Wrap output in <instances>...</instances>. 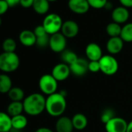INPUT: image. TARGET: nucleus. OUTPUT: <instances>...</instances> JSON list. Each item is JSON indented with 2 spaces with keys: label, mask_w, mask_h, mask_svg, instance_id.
Here are the masks:
<instances>
[{
  "label": "nucleus",
  "mask_w": 132,
  "mask_h": 132,
  "mask_svg": "<svg viewBox=\"0 0 132 132\" xmlns=\"http://www.w3.org/2000/svg\"><path fill=\"white\" fill-rule=\"evenodd\" d=\"M67 107L65 95L63 93H55L46 98V107L47 113L54 117H60L64 113Z\"/></svg>",
  "instance_id": "obj_1"
},
{
  "label": "nucleus",
  "mask_w": 132,
  "mask_h": 132,
  "mask_svg": "<svg viewBox=\"0 0 132 132\" xmlns=\"http://www.w3.org/2000/svg\"><path fill=\"white\" fill-rule=\"evenodd\" d=\"M24 112L30 116H38L41 114L46 107V98L41 93H32L23 101Z\"/></svg>",
  "instance_id": "obj_2"
},
{
  "label": "nucleus",
  "mask_w": 132,
  "mask_h": 132,
  "mask_svg": "<svg viewBox=\"0 0 132 132\" xmlns=\"http://www.w3.org/2000/svg\"><path fill=\"white\" fill-rule=\"evenodd\" d=\"M20 64V57L15 52H3L0 54V71L3 73H11L16 71Z\"/></svg>",
  "instance_id": "obj_3"
},
{
  "label": "nucleus",
  "mask_w": 132,
  "mask_h": 132,
  "mask_svg": "<svg viewBox=\"0 0 132 132\" xmlns=\"http://www.w3.org/2000/svg\"><path fill=\"white\" fill-rule=\"evenodd\" d=\"M63 23L61 17L58 14L50 13L44 17L42 25L47 34L51 36L61 31Z\"/></svg>",
  "instance_id": "obj_4"
},
{
  "label": "nucleus",
  "mask_w": 132,
  "mask_h": 132,
  "mask_svg": "<svg viewBox=\"0 0 132 132\" xmlns=\"http://www.w3.org/2000/svg\"><path fill=\"white\" fill-rule=\"evenodd\" d=\"M99 62L100 65V71L106 76H113L117 72L119 64L117 60L113 55H103Z\"/></svg>",
  "instance_id": "obj_5"
},
{
  "label": "nucleus",
  "mask_w": 132,
  "mask_h": 132,
  "mask_svg": "<svg viewBox=\"0 0 132 132\" xmlns=\"http://www.w3.org/2000/svg\"><path fill=\"white\" fill-rule=\"evenodd\" d=\"M57 82H58L53 77L51 74H44L40 78L38 86L43 94L50 96L57 93L58 86Z\"/></svg>",
  "instance_id": "obj_6"
},
{
  "label": "nucleus",
  "mask_w": 132,
  "mask_h": 132,
  "mask_svg": "<svg viewBox=\"0 0 132 132\" xmlns=\"http://www.w3.org/2000/svg\"><path fill=\"white\" fill-rule=\"evenodd\" d=\"M67 45V38L61 32L50 36L49 47L55 53H61L66 49Z\"/></svg>",
  "instance_id": "obj_7"
},
{
  "label": "nucleus",
  "mask_w": 132,
  "mask_h": 132,
  "mask_svg": "<svg viewBox=\"0 0 132 132\" xmlns=\"http://www.w3.org/2000/svg\"><path fill=\"white\" fill-rule=\"evenodd\" d=\"M127 122L122 117H115L105 124L106 132H126Z\"/></svg>",
  "instance_id": "obj_8"
},
{
  "label": "nucleus",
  "mask_w": 132,
  "mask_h": 132,
  "mask_svg": "<svg viewBox=\"0 0 132 132\" xmlns=\"http://www.w3.org/2000/svg\"><path fill=\"white\" fill-rule=\"evenodd\" d=\"M71 73L69 65L63 62L57 64L52 69L51 75L57 82H62L67 79Z\"/></svg>",
  "instance_id": "obj_9"
},
{
  "label": "nucleus",
  "mask_w": 132,
  "mask_h": 132,
  "mask_svg": "<svg viewBox=\"0 0 132 132\" xmlns=\"http://www.w3.org/2000/svg\"><path fill=\"white\" fill-rule=\"evenodd\" d=\"M88 64L89 62L86 59L82 57H79L75 62H73L69 66L71 73L77 77H82L85 76L89 71Z\"/></svg>",
  "instance_id": "obj_10"
},
{
  "label": "nucleus",
  "mask_w": 132,
  "mask_h": 132,
  "mask_svg": "<svg viewBox=\"0 0 132 132\" xmlns=\"http://www.w3.org/2000/svg\"><path fill=\"white\" fill-rule=\"evenodd\" d=\"M79 31L78 23L74 20H66L63 23L61 33L66 38H73L76 37Z\"/></svg>",
  "instance_id": "obj_11"
},
{
  "label": "nucleus",
  "mask_w": 132,
  "mask_h": 132,
  "mask_svg": "<svg viewBox=\"0 0 132 132\" xmlns=\"http://www.w3.org/2000/svg\"><path fill=\"white\" fill-rule=\"evenodd\" d=\"M68 6L72 13L79 15L86 13L90 8L87 0H69Z\"/></svg>",
  "instance_id": "obj_12"
},
{
  "label": "nucleus",
  "mask_w": 132,
  "mask_h": 132,
  "mask_svg": "<svg viewBox=\"0 0 132 132\" xmlns=\"http://www.w3.org/2000/svg\"><path fill=\"white\" fill-rule=\"evenodd\" d=\"M129 16H130V13L128 10L122 6L116 7L112 10L111 17L113 22L117 23L120 25L126 23L128 20Z\"/></svg>",
  "instance_id": "obj_13"
},
{
  "label": "nucleus",
  "mask_w": 132,
  "mask_h": 132,
  "mask_svg": "<svg viewBox=\"0 0 132 132\" xmlns=\"http://www.w3.org/2000/svg\"><path fill=\"white\" fill-rule=\"evenodd\" d=\"M86 57L91 61H100L103 57V51L100 46L96 43H89L85 50Z\"/></svg>",
  "instance_id": "obj_14"
},
{
  "label": "nucleus",
  "mask_w": 132,
  "mask_h": 132,
  "mask_svg": "<svg viewBox=\"0 0 132 132\" xmlns=\"http://www.w3.org/2000/svg\"><path fill=\"white\" fill-rule=\"evenodd\" d=\"M74 127L72 118L66 116L58 117L55 123L56 132H73Z\"/></svg>",
  "instance_id": "obj_15"
},
{
  "label": "nucleus",
  "mask_w": 132,
  "mask_h": 132,
  "mask_svg": "<svg viewBox=\"0 0 132 132\" xmlns=\"http://www.w3.org/2000/svg\"><path fill=\"white\" fill-rule=\"evenodd\" d=\"M123 40L120 38V37H110V39L106 42V50L111 54H119L123 47Z\"/></svg>",
  "instance_id": "obj_16"
},
{
  "label": "nucleus",
  "mask_w": 132,
  "mask_h": 132,
  "mask_svg": "<svg viewBox=\"0 0 132 132\" xmlns=\"http://www.w3.org/2000/svg\"><path fill=\"white\" fill-rule=\"evenodd\" d=\"M19 40L25 47H32L36 44L37 37L34 31L30 30H24L20 32L19 35Z\"/></svg>",
  "instance_id": "obj_17"
},
{
  "label": "nucleus",
  "mask_w": 132,
  "mask_h": 132,
  "mask_svg": "<svg viewBox=\"0 0 132 132\" xmlns=\"http://www.w3.org/2000/svg\"><path fill=\"white\" fill-rule=\"evenodd\" d=\"M72 121L74 129L77 130H82L88 125V119L86 116L82 113H76L72 117Z\"/></svg>",
  "instance_id": "obj_18"
},
{
  "label": "nucleus",
  "mask_w": 132,
  "mask_h": 132,
  "mask_svg": "<svg viewBox=\"0 0 132 132\" xmlns=\"http://www.w3.org/2000/svg\"><path fill=\"white\" fill-rule=\"evenodd\" d=\"M12 129V117L7 113L0 111V132H10Z\"/></svg>",
  "instance_id": "obj_19"
},
{
  "label": "nucleus",
  "mask_w": 132,
  "mask_h": 132,
  "mask_svg": "<svg viewBox=\"0 0 132 132\" xmlns=\"http://www.w3.org/2000/svg\"><path fill=\"white\" fill-rule=\"evenodd\" d=\"M32 7L37 14L44 15L49 11L50 4L47 0H34Z\"/></svg>",
  "instance_id": "obj_20"
},
{
  "label": "nucleus",
  "mask_w": 132,
  "mask_h": 132,
  "mask_svg": "<svg viewBox=\"0 0 132 132\" xmlns=\"http://www.w3.org/2000/svg\"><path fill=\"white\" fill-rule=\"evenodd\" d=\"M13 88L11 78L6 73L0 74V93H8Z\"/></svg>",
  "instance_id": "obj_21"
},
{
  "label": "nucleus",
  "mask_w": 132,
  "mask_h": 132,
  "mask_svg": "<svg viewBox=\"0 0 132 132\" xmlns=\"http://www.w3.org/2000/svg\"><path fill=\"white\" fill-rule=\"evenodd\" d=\"M23 102H13L11 103L7 106V113L11 117H15L20 114H23Z\"/></svg>",
  "instance_id": "obj_22"
},
{
  "label": "nucleus",
  "mask_w": 132,
  "mask_h": 132,
  "mask_svg": "<svg viewBox=\"0 0 132 132\" xmlns=\"http://www.w3.org/2000/svg\"><path fill=\"white\" fill-rule=\"evenodd\" d=\"M28 123L27 118L23 114H20L12 117V127L13 129L20 130L24 129Z\"/></svg>",
  "instance_id": "obj_23"
},
{
  "label": "nucleus",
  "mask_w": 132,
  "mask_h": 132,
  "mask_svg": "<svg viewBox=\"0 0 132 132\" xmlns=\"http://www.w3.org/2000/svg\"><path fill=\"white\" fill-rule=\"evenodd\" d=\"M78 58L79 57L76 54V53L69 49H65L63 52L61 53V59L62 62L69 66L73 62H75Z\"/></svg>",
  "instance_id": "obj_24"
},
{
  "label": "nucleus",
  "mask_w": 132,
  "mask_h": 132,
  "mask_svg": "<svg viewBox=\"0 0 132 132\" xmlns=\"http://www.w3.org/2000/svg\"><path fill=\"white\" fill-rule=\"evenodd\" d=\"M7 94L11 101L13 102H23L25 99L24 91L20 87H13Z\"/></svg>",
  "instance_id": "obj_25"
},
{
  "label": "nucleus",
  "mask_w": 132,
  "mask_h": 132,
  "mask_svg": "<svg viewBox=\"0 0 132 132\" xmlns=\"http://www.w3.org/2000/svg\"><path fill=\"white\" fill-rule=\"evenodd\" d=\"M122 27L120 24L112 22L110 23L106 27V32L110 36V37H117L120 36Z\"/></svg>",
  "instance_id": "obj_26"
},
{
  "label": "nucleus",
  "mask_w": 132,
  "mask_h": 132,
  "mask_svg": "<svg viewBox=\"0 0 132 132\" xmlns=\"http://www.w3.org/2000/svg\"><path fill=\"white\" fill-rule=\"evenodd\" d=\"M120 37L123 40V42H132V23H126L122 27Z\"/></svg>",
  "instance_id": "obj_27"
},
{
  "label": "nucleus",
  "mask_w": 132,
  "mask_h": 132,
  "mask_svg": "<svg viewBox=\"0 0 132 132\" xmlns=\"http://www.w3.org/2000/svg\"><path fill=\"white\" fill-rule=\"evenodd\" d=\"M16 42L14 39L13 38H6L3 40L2 47L3 50V52H15L16 49Z\"/></svg>",
  "instance_id": "obj_28"
},
{
  "label": "nucleus",
  "mask_w": 132,
  "mask_h": 132,
  "mask_svg": "<svg viewBox=\"0 0 132 132\" xmlns=\"http://www.w3.org/2000/svg\"><path fill=\"white\" fill-rule=\"evenodd\" d=\"M115 113L114 110L111 108H106L103 110L100 114V120L103 123L106 124L108 123L110 120H112L113 117H115Z\"/></svg>",
  "instance_id": "obj_29"
},
{
  "label": "nucleus",
  "mask_w": 132,
  "mask_h": 132,
  "mask_svg": "<svg viewBox=\"0 0 132 132\" xmlns=\"http://www.w3.org/2000/svg\"><path fill=\"white\" fill-rule=\"evenodd\" d=\"M90 7L96 10L103 9L105 7L108 0H87Z\"/></svg>",
  "instance_id": "obj_30"
},
{
  "label": "nucleus",
  "mask_w": 132,
  "mask_h": 132,
  "mask_svg": "<svg viewBox=\"0 0 132 132\" xmlns=\"http://www.w3.org/2000/svg\"><path fill=\"white\" fill-rule=\"evenodd\" d=\"M49 42H50V35L47 34L43 37H37L36 45L40 48H44L49 46Z\"/></svg>",
  "instance_id": "obj_31"
},
{
  "label": "nucleus",
  "mask_w": 132,
  "mask_h": 132,
  "mask_svg": "<svg viewBox=\"0 0 132 132\" xmlns=\"http://www.w3.org/2000/svg\"><path fill=\"white\" fill-rule=\"evenodd\" d=\"M88 69L93 73H96L100 71V65L99 61H89Z\"/></svg>",
  "instance_id": "obj_32"
},
{
  "label": "nucleus",
  "mask_w": 132,
  "mask_h": 132,
  "mask_svg": "<svg viewBox=\"0 0 132 132\" xmlns=\"http://www.w3.org/2000/svg\"><path fill=\"white\" fill-rule=\"evenodd\" d=\"M34 34L36 35L37 37H43L44 35H47V33L46 32L44 27H43V25H39V26H37L34 30ZM49 35V34H48Z\"/></svg>",
  "instance_id": "obj_33"
},
{
  "label": "nucleus",
  "mask_w": 132,
  "mask_h": 132,
  "mask_svg": "<svg viewBox=\"0 0 132 132\" xmlns=\"http://www.w3.org/2000/svg\"><path fill=\"white\" fill-rule=\"evenodd\" d=\"M10 6L6 2V0H0V16L4 15L9 10Z\"/></svg>",
  "instance_id": "obj_34"
},
{
  "label": "nucleus",
  "mask_w": 132,
  "mask_h": 132,
  "mask_svg": "<svg viewBox=\"0 0 132 132\" xmlns=\"http://www.w3.org/2000/svg\"><path fill=\"white\" fill-rule=\"evenodd\" d=\"M34 0H20V5L23 8H30L33 6Z\"/></svg>",
  "instance_id": "obj_35"
},
{
  "label": "nucleus",
  "mask_w": 132,
  "mask_h": 132,
  "mask_svg": "<svg viewBox=\"0 0 132 132\" xmlns=\"http://www.w3.org/2000/svg\"><path fill=\"white\" fill-rule=\"evenodd\" d=\"M122 6L125 8H132V0H119Z\"/></svg>",
  "instance_id": "obj_36"
},
{
  "label": "nucleus",
  "mask_w": 132,
  "mask_h": 132,
  "mask_svg": "<svg viewBox=\"0 0 132 132\" xmlns=\"http://www.w3.org/2000/svg\"><path fill=\"white\" fill-rule=\"evenodd\" d=\"M6 2L8 3L10 7H14L17 5H20V0H6Z\"/></svg>",
  "instance_id": "obj_37"
},
{
  "label": "nucleus",
  "mask_w": 132,
  "mask_h": 132,
  "mask_svg": "<svg viewBox=\"0 0 132 132\" xmlns=\"http://www.w3.org/2000/svg\"><path fill=\"white\" fill-rule=\"evenodd\" d=\"M34 132H54V131L48 127H40L37 129Z\"/></svg>",
  "instance_id": "obj_38"
},
{
  "label": "nucleus",
  "mask_w": 132,
  "mask_h": 132,
  "mask_svg": "<svg viewBox=\"0 0 132 132\" xmlns=\"http://www.w3.org/2000/svg\"><path fill=\"white\" fill-rule=\"evenodd\" d=\"M126 132H132V120L127 123V127Z\"/></svg>",
  "instance_id": "obj_39"
},
{
  "label": "nucleus",
  "mask_w": 132,
  "mask_h": 132,
  "mask_svg": "<svg viewBox=\"0 0 132 132\" xmlns=\"http://www.w3.org/2000/svg\"><path fill=\"white\" fill-rule=\"evenodd\" d=\"M105 9H106L107 10H112V8H113V6H112V3H110V2H107V3L106 4V6H105V7H104Z\"/></svg>",
  "instance_id": "obj_40"
},
{
  "label": "nucleus",
  "mask_w": 132,
  "mask_h": 132,
  "mask_svg": "<svg viewBox=\"0 0 132 132\" xmlns=\"http://www.w3.org/2000/svg\"><path fill=\"white\" fill-rule=\"evenodd\" d=\"M47 1L50 3V2H55V1H57V0H47Z\"/></svg>",
  "instance_id": "obj_41"
},
{
  "label": "nucleus",
  "mask_w": 132,
  "mask_h": 132,
  "mask_svg": "<svg viewBox=\"0 0 132 132\" xmlns=\"http://www.w3.org/2000/svg\"><path fill=\"white\" fill-rule=\"evenodd\" d=\"M1 24H2V19L0 17V26H1Z\"/></svg>",
  "instance_id": "obj_42"
},
{
  "label": "nucleus",
  "mask_w": 132,
  "mask_h": 132,
  "mask_svg": "<svg viewBox=\"0 0 132 132\" xmlns=\"http://www.w3.org/2000/svg\"><path fill=\"white\" fill-rule=\"evenodd\" d=\"M73 132H74V131H73Z\"/></svg>",
  "instance_id": "obj_43"
}]
</instances>
